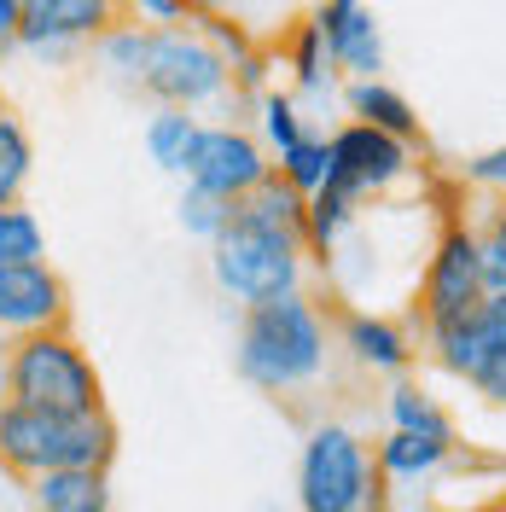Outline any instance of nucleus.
Masks as SVG:
<instances>
[{
    "label": "nucleus",
    "mask_w": 506,
    "mask_h": 512,
    "mask_svg": "<svg viewBox=\"0 0 506 512\" xmlns=\"http://www.w3.org/2000/svg\"><path fill=\"white\" fill-rule=\"evenodd\" d=\"M332 355H338L332 315L309 291H285V297L251 303L239 315L233 373L274 402H297V396L320 390L332 379Z\"/></svg>",
    "instance_id": "f257e3e1"
},
{
    "label": "nucleus",
    "mask_w": 506,
    "mask_h": 512,
    "mask_svg": "<svg viewBox=\"0 0 506 512\" xmlns=\"http://www.w3.org/2000/svg\"><path fill=\"white\" fill-rule=\"evenodd\" d=\"M117 448H123V431H117L111 408H99V414H53V408L0 402V472H12L18 483L41 478V472H64V466L111 472Z\"/></svg>",
    "instance_id": "f03ea898"
},
{
    "label": "nucleus",
    "mask_w": 506,
    "mask_h": 512,
    "mask_svg": "<svg viewBox=\"0 0 506 512\" xmlns=\"http://www.w3.org/2000/svg\"><path fill=\"white\" fill-rule=\"evenodd\" d=\"M0 402L24 408H53V414H99L105 408V379L94 355L76 344L70 326L12 338L0 355Z\"/></svg>",
    "instance_id": "7ed1b4c3"
},
{
    "label": "nucleus",
    "mask_w": 506,
    "mask_h": 512,
    "mask_svg": "<svg viewBox=\"0 0 506 512\" xmlns=\"http://www.w3.org/2000/svg\"><path fill=\"white\" fill-rule=\"evenodd\" d=\"M297 512H390V478L355 425H309L297 454Z\"/></svg>",
    "instance_id": "20e7f679"
},
{
    "label": "nucleus",
    "mask_w": 506,
    "mask_h": 512,
    "mask_svg": "<svg viewBox=\"0 0 506 512\" xmlns=\"http://www.w3.org/2000/svg\"><path fill=\"white\" fill-rule=\"evenodd\" d=\"M134 94L152 99V105L204 111V105H222L233 94V64L210 47V35L198 24H146Z\"/></svg>",
    "instance_id": "39448f33"
},
{
    "label": "nucleus",
    "mask_w": 506,
    "mask_h": 512,
    "mask_svg": "<svg viewBox=\"0 0 506 512\" xmlns=\"http://www.w3.org/2000/svg\"><path fill=\"white\" fill-rule=\"evenodd\" d=\"M303 268H309V251L303 239L291 233H274V227L251 222V216H227V227L210 239V274L216 286L251 309V303H268V297H285V291H303Z\"/></svg>",
    "instance_id": "423d86ee"
},
{
    "label": "nucleus",
    "mask_w": 506,
    "mask_h": 512,
    "mask_svg": "<svg viewBox=\"0 0 506 512\" xmlns=\"http://www.w3.org/2000/svg\"><path fill=\"white\" fill-rule=\"evenodd\" d=\"M425 350L443 373L472 384L489 408H506V297H483L472 315L425 332Z\"/></svg>",
    "instance_id": "0eeeda50"
},
{
    "label": "nucleus",
    "mask_w": 506,
    "mask_h": 512,
    "mask_svg": "<svg viewBox=\"0 0 506 512\" xmlns=\"http://www.w3.org/2000/svg\"><path fill=\"white\" fill-rule=\"evenodd\" d=\"M483 251H477V227L472 222H448L437 233V245L425 256V274H419V297H413V315L425 332H437L448 320L472 315L483 303Z\"/></svg>",
    "instance_id": "6e6552de"
},
{
    "label": "nucleus",
    "mask_w": 506,
    "mask_h": 512,
    "mask_svg": "<svg viewBox=\"0 0 506 512\" xmlns=\"http://www.w3.org/2000/svg\"><path fill=\"white\" fill-rule=\"evenodd\" d=\"M268 175H274V158H268V146L256 140L251 128L204 123L198 140H192V158H187V175H181V181L216 192V198H227V204H239V198L256 192Z\"/></svg>",
    "instance_id": "1a4fd4ad"
},
{
    "label": "nucleus",
    "mask_w": 506,
    "mask_h": 512,
    "mask_svg": "<svg viewBox=\"0 0 506 512\" xmlns=\"http://www.w3.org/2000/svg\"><path fill=\"white\" fill-rule=\"evenodd\" d=\"M326 146H332V175L326 181L344 187L349 198H379L396 181H408L413 152H419V146H408V140H396L373 123H344L338 134H326Z\"/></svg>",
    "instance_id": "9d476101"
},
{
    "label": "nucleus",
    "mask_w": 506,
    "mask_h": 512,
    "mask_svg": "<svg viewBox=\"0 0 506 512\" xmlns=\"http://www.w3.org/2000/svg\"><path fill=\"white\" fill-rule=\"evenodd\" d=\"M123 18V0H30L24 24H18V47L35 59H76L105 30H117Z\"/></svg>",
    "instance_id": "9b49d317"
},
{
    "label": "nucleus",
    "mask_w": 506,
    "mask_h": 512,
    "mask_svg": "<svg viewBox=\"0 0 506 512\" xmlns=\"http://www.w3.org/2000/svg\"><path fill=\"white\" fill-rule=\"evenodd\" d=\"M70 326V286L53 262H6L0 268V338H30Z\"/></svg>",
    "instance_id": "f8f14e48"
},
{
    "label": "nucleus",
    "mask_w": 506,
    "mask_h": 512,
    "mask_svg": "<svg viewBox=\"0 0 506 512\" xmlns=\"http://www.w3.org/2000/svg\"><path fill=\"white\" fill-rule=\"evenodd\" d=\"M326 35V53L349 82H379L384 76V35L367 0H320L309 12Z\"/></svg>",
    "instance_id": "ddd939ff"
},
{
    "label": "nucleus",
    "mask_w": 506,
    "mask_h": 512,
    "mask_svg": "<svg viewBox=\"0 0 506 512\" xmlns=\"http://www.w3.org/2000/svg\"><path fill=\"white\" fill-rule=\"evenodd\" d=\"M332 332H338V350L361 367V373H379V379H402L413 367V332L402 320L373 315V309H338L332 315Z\"/></svg>",
    "instance_id": "4468645a"
},
{
    "label": "nucleus",
    "mask_w": 506,
    "mask_h": 512,
    "mask_svg": "<svg viewBox=\"0 0 506 512\" xmlns=\"http://www.w3.org/2000/svg\"><path fill=\"white\" fill-rule=\"evenodd\" d=\"M30 507L35 512H117L111 472H94V466L41 472V478H30Z\"/></svg>",
    "instance_id": "2eb2a0df"
},
{
    "label": "nucleus",
    "mask_w": 506,
    "mask_h": 512,
    "mask_svg": "<svg viewBox=\"0 0 506 512\" xmlns=\"http://www.w3.org/2000/svg\"><path fill=\"white\" fill-rule=\"evenodd\" d=\"M344 105H349V123H373V128H384V134H396V140H408V146L425 140L419 111H413L408 94H396L384 76H379V82H349Z\"/></svg>",
    "instance_id": "dca6fc26"
},
{
    "label": "nucleus",
    "mask_w": 506,
    "mask_h": 512,
    "mask_svg": "<svg viewBox=\"0 0 506 512\" xmlns=\"http://www.w3.org/2000/svg\"><path fill=\"white\" fill-rule=\"evenodd\" d=\"M384 419H390V431H413V437L454 443V419H448V408L425 390V384H413L408 373L390 384V396H384Z\"/></svg>",
    "instance_id": "f3484780"
},
{
    "label": "nucleus",
    "mask_w": 506,
    "mask_h": 512,
    "mask_svg": "<svg viewBox=\"0 0 506 512\" xmlns=\"http://www.w3.org/2000/svg\"><path fill=\"white\" fill-rule=\"evenodd\" d=\"M460 443H437V437H413V431H390L373 454H379V472L390 483H419V478H437L448 460H454Z\"/></svg>",
    "instance_id": "a211bd4d"
},
{
    "label": "nucleus",
    "mask_w": 506,
    "mask_h": 512,
    "mask_svg": "<svg viewBox=\"0 0 506 512\" xmlns=\"http://www.w3.org/2000/svg\"><path fill=\"white\" fill-rule=\"evenodd\" d=\"M198 111H181V105H152L146 117V158L169 169V175H187L192 158V140H198Z\"/></svg>",
    "instance_id": "6ab92c4d"
},
{
    "label": "nucleus",
    "mask_w": 506,
    "mask_h": 512,
    "mask_svg": "<svg viewBox=\"0 0 506 512\" xmlns=\"http://www.w3.org/2000/svg\"><path fill=\"white\" fill-rule=\"evenodd\" d=\"M285 64H291V76H297V94H332V76H338V64L326 53V35H320L315 18H297L291 35L280 41Z\"/></svg>",
    "instance_id": "aec40b11"
},
{
    "label": "nucleus",
    "mask_w": 506,
    "mask_h": 512,
    "mask_svg": "<svg viewBox=\"0 0 506 512\" xmlns=\"http://www.w3.org/2000/svg\"><path fill=\"white\" fill-rule=\"evenodd\" d=\"M35 175V140L12 105H0V204H24V187Z\"/></svg>",
    "instance_id": "412c9836"
},
{
    "label": "nucleus",
    "mask_w": 506,
    "mask_h": 512,
    "mask_svg": "<svg viewBox=\"0 0 506 512\" xmlns=\"http://www.w3.org/2000/svg\"><path fill=\"white\" fill-rule=\"evenodd\" d=\"M274 175H280L291 192H303V198H309V192H320V187H326V175H332V146H326L320 134H303L297 146H285V152H280Z\"/></svg>",
    "instance_id": "4be33fe9"
},
{
    "label": "nucleus",
    "mask_w": 506,
    "mask_h": 512,
    "mask_svg": "<svg viewBox=\"0 0 506 512\" xmlns=\"http://www.w3.org/2000/svg\"><path fill=\"white\" fill-rule=\"evenodd\" d=\"M6 262H47V227L30 204H0V268Z\"/></svg>",
    "instance_id": "5701e85b"
},
{
    "label": "nucleus",
    "mask_w": 506,
    "mask_h": 512,
    "mask_svg": "<svg viewBox=\"0 0 506 512\" xmlns=\"http://www.w3.org/2000/svg\"><path fill=\"white\" fill-rule=\"evenodd\" d=\"M256 123H262V146L280 158L285 146H297L309 123H303V111H297V99L280 94V88H268V94H256Z\"/></svg>",
    "instance_id": "b1692460"
},
{
    "label": "nucleus",
    "mask_w": 506,
    "mask_h": 512,
    "mask_svg": "<svg viewBox=\"0 0 506 512\" xmlns=\"http://www.w3.org/2000/svg\"><path fill=\"white\" fill-rule=\"evenodd\" d=\"M227 216H233V204L227 198H216V192H204V187H181V204H175V222L187 227L192 239H216L227 227Z\"/></svg>",
    "instance_id": "393cba45"
},
{
    "label": "nucleus",
    "mask_w": 506,
    "mask_h": 512,
    "mask_svg": "<svg viewBox=\"0 0 506 512\" xmlns=\"http://www.w3.org/2000/svg\"><path fill=\"white\" fill-rule=\"evenodd\" d=\"M477 251H483V291L506 297V198L489 210V222L477 227Z\"/></svg>",
    "instance_id": "a878e982"
},
{
    "label": "nucleus",
    "mask_w": 506,
    "mask_h": 512,
    "mask_svg": "<svg viewBox=\"0 0 506 512\" xmlns=\"http://www.w3.org/2000/svg\"><path fill=\"white\" fill-rule=\"evenodd\" d=\"M466 187H483V192H501L506 198V146H489L466 158Z\"/></svg>",
    "instance_id": "bb28decb"
},
{
    "label": "nucleus",
    "mask_w": 506,
    "mask_h": 512,
    "mask_svg": "<svg viewBox=\"0 0 506 512\" xmlns=\"http://www.w3.org/2000/svg\"><path fill=\"white\" fill-rule=\"evenodd\" d=\"M18 24H24V6L18 0H0V59L18 53Z\"/></svg>",
    "instance_id": "cd10ccee"
},
{
    "label": "nucleus",
    "mask_w": 506,
    "mask_h": 512,
    "mask_svg": "<svg viewBox=\"0 0 506 512\" xmlns=\"http://www.w3.org/2000/svg\"><path fill=\"white\" fill-rule=\"evenodd\" d=\"M472 512H506V495H495V501H483V507H472Z\"/></svg>",
    "instance_id": "c85d7f7f"
},
{
    "label": "nucleus",
    "mask_w": 506,
    "mask_h": 512,
    "mask_svg": "<svg viewBox=\"0 0 506 512\" xmlns=\"http://www.w3.org/2000/svg\"><path fill=\"white\" fill-rule=\"evenodd\" d=\"M18 6H30V0H18Z\"/></svg>",
    "instance_id": "c756f323"
},
{
    "label": "nucleus",
    "mask_w": 506,
    "mask_h": 512,
    "mask_svg": "<svg viewBox=\"0 0 506 512\" xmlns=\"http://www.w3.org/2000/svg\"><path fill=\"white\" fill-rule=\"evenodd\" d=\"M268 512H274V507H268Z\"/></svg>",
    "instance_id": "7c9ffc66"
}]
</instances>
